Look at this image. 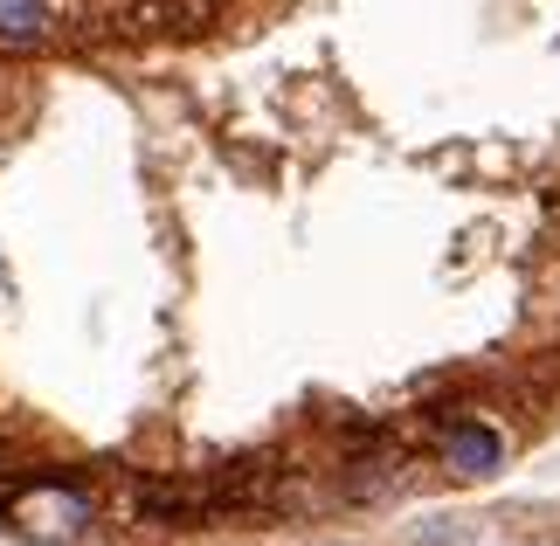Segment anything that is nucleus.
Instances as JSON below:
<instances>
[{"mask_svg":"<svg viewBox=\"0 0 560 546\" xmlns=\"http://www.w3.org/2000/svg\"><path fill=\"white\" fill-rule=\"evenodd\" d=\"M443 456H450L464 477H491V471H499V456H505V443H499L485 422H457V429L443 435Z\"/></svg>","mask_w":560,"mask_h":546,"instance_id":"nucleus-2","label":"nucleus"},{"mask_svg":"<svg viewBox=\"0 0 560 546\" xmlns=\"http://www.w3.org/2000/svg\"><path fill=\"white\" fill-rule=\"evenodd\" d=\"M8 519H14L28 539L62 546V539H77L83 526H91V498H83L77 485H28V491L8 498Z\"/></svg>","mask_w":560,"mask_h":546,"instance_id":"nucleus-1","label":"nucleus"},{"mask_svg":"<svg viewBox=\"0 0 560 546\" xmlns=\"http://www.w3.org/2000/svg\"><path fill=\"white\" fill-rule=\"evenodd\" d=\"M49 28V14H42V0H0V42H14V49H28L42 42Z\"/></svg>","mask_w":560,"mask_h":546,"instance_id":"nucleus-3","label":"nucleus"}]
</instances>
